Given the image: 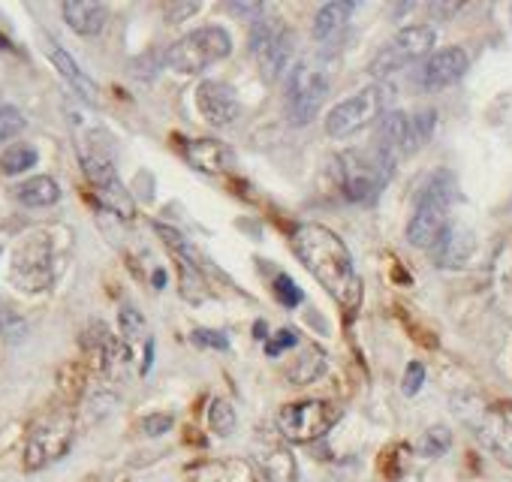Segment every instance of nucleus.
<instances>
[{"label":"nucleus","mask_w":512,"mask_h":482,"mask_svg":"<svg viewBox=\"0 0 512 482\" xmlns=\"http://www.w3.org/2000/svg\"><path fill=\"white\" fill-rule=\"evenodd\" d=\"M293 248L305 269L314 275L317 284L344 308L356 311L362 302V281L353 266V257L344 245V238H338L329 226L323 223H302L293 235Z\"/></svg>","instance_id":"1"},{"label":"nucleus","mask_w":512,"mask_h":482,"mask_svg":"<svg viewBox=\"0 0 512 482\" xmlns=\"http://www.w3.org/2000/svg\"><path fill=\"white\" fill-rule=\"evenodd\" d=\"M338 190L347 202H371L386 187L395 172V157L386 154L377 142L371 148H350L335 160Z\"/></svg>","instance_id":"2"},{"label":"nucleus","mask_w":512,"mask_h":482,"mask_svg":"<svg viewBox=\"0 0 512 482\" xmlns=\"http://www.w3.org/2000/svg\"><path fill=\"white\" fill-rule=\"evenodd\" d=\"M455 193V181L449 172H437L431 175V181L425 184L416 211L407 223V241L413 248H434L443 238V232L449 229V202Z\"/></svg>","instance_id":"3"},{"label":"nucleus","mask_w":512,"mask_h":482,"mask_svg":"<svg viewBox=\"0 0 512 482\" xmlns=\"http://www.w3.org/2000/svg\"><path fill=\"white\" fill-rule=\"evenodd\" d=\"M232 55V37L226 28L208 25L184 34L178 43L169 46L166 52V67L181 73V76H196Z\"/></svg>","instance_id":"4"},{"label":"nucleus","mask_w":512,"mask_h":482,"mask_svg":"<svg viewBox=\"0 0 512 482\" xmlns=\"http://www.w3.org/2000/svg\"><path fill=\"white\" fill-rule=\"evenodd\" d=\"M73 443V416L67 410H52L43 419L31 425L28 443H25V467L43 470L67 455Z\"/></svg>","instance_id":"5"},{"label":"nucleus","mask_w":512,"mask_h":482,"mask_svg":"<svg viewBox=\"0 0 512 482\" xmlns=\"http://www.w3.org/2000/svg\"><path fill=\"white\" fill-rule=\"evenodd\" d=\"M250 52L269 82L281 79L287 70L293 73V67H290L293 64V34L281 25V19L260 16L253 22Z\"/></svg>","instance_id":"6"},{"label":"nucleus","mask_w":512,"mask_h":482,"mask_svg":"<svg viewBox=\"0 0 512 482\" xmlns=\"http://www.w3.org/2000/svg\"><path fill=\"white\" fill-rule=\"evenodd\" d=\"M329 97V76L320 67L296 64L287 85V118L293 127H308Z\"/></svg>","instance_id":"7"},{"label":"nucleus","mask_w":512,"mask_h":482,"mask_svg":"<svg viewBox=\"0 0 512 482\" xmlns=\"http://www.w3.org/2000/svg\"><path fill=\"white\" fill-rule=\"evenodd\" d=\"M82 166H85V175H88V181H91L97 199H100L109 211H115L118 217L130 220V217L136 214V205H133L130 190H127L124 181L118 178L112 157H109L103 148L91 145V148H82Z\"/></svg>","instance_id":"8"},{"label":"nucleus","mask_w":512,"mask_h":482,"mask_svg":"<svg viewBox=\"0 0 512 482\" xmlns=\"http://www.w3.org/2000/svg\"><path fill=\"white\" fill-rule=\"evenodd\" d=\"M52 281H55L52 241L43 232L28 235L13 257V284L25 293H43L52 287Z\"/></svg>","instance_id":"9"},{"label":"nucleus","mask_w":512,"mask_h":482,"mask_svg":"<svg viewBox=\"0 0 512 482\" xmlns=\"http://www.w3.org/2000/svg\"><path fill=\"white\" fill-rule=\"evenodd\" d=\"M434 40H437V34H434V28H428V25H410V28L398 31V34L374 55V61H371V67H368L371 76H374V79H386V76L404 70L407 64L425 58V55L431 52Z\"/></svg>","instance_id":"10"},{"label":"nucleus","mask_w":512,"mask_h":482,"mask_svg":"<svg viewBox=\"0 0 512 482\" xmlns=\"http://www.w3.org/2000/svg\"><path fill=\"white\" fill-rule=\"evenodd\" d=\"M338 422V410L326 401H296L278 410V431L290 443H314Z\"/></svg>","instance_id":"11"},{"label":"nucleus","mask_w":512,"mask_h":482,"mask_svg":"<svg viewBox=\"0 0 512 482\" xmlns=\"http://www.w3.org/2000/svg\"><path fill=\"white\" fill-rule=\"evenodd\" d=\"M383 115V91L380 88H362L353 97L341 100L326 115V133L332 139H350L359 130L371 127Z\"/></svg>","instance_id":"12"},{"label":"nucleus","mask_w":512,"mask_h":482,"mask_svg":"<svg viewBox=\"0 0 512 482\" xmlns=\"http://www.w3.org/2000/svg\"><path fill=\"white\" fill-rule=\"evenodd\" d=\"M467 67H470V58H467L464 49H458V46L440 49V52L428 55V61L419 67V85L428 88V91L449 88L467 73Z\"/></svg>","instance_id":"13"},{"label":"nucleus","mask_w":512,"mask_h":482,"mask_svg":"<svg viewBox=\"0 0 512 482\" xmlns=\"http://www.w3.org/2000/svg\"><path fill=\"white\" fill-rule=\"evenodd\" d=\"M196 109L211 127H229L241 112L235 91L223 82H214V79H208L196 88Z\"/></svg>","instance_id":"14"},{"label":"nucleus","mask_w":512,"mask_h":482,"mask_svg":"<svg viewBox=\"0 0 512 482\" xmlns=\"http://www.w3.org/2000/svg\"><path fill=\"white\" fill-rule=\"evenodd\" d=\"M350 13L353 4H326L317 10L314 16V43L320 46L323 55H335L347 37V25H350Z\"/></svg>","instance_id":"15"},{"label":"nucleus","mask_w":512,"mask_h":482,"mask_svg":"<svg viewBox=\"0 0 512 482\" xmlns=\"http://www.w3.org/2000/svg\"><path fill=\"white\" fill-rule=\"evenodd\" d=\"M377 127H380L377 145H380L386 154H392L395 160H398L401 154L416 151V142H413V118H410L407 112H401V109L383 112L380 121H377Z\"/></svg>","instance_id":"16"},{"label":"nucleus","mask_w":512,"mask_h":482,"mask_svg":"<svg viewBox=\"0 0 512 482\" xmlns=\"http://www.w3.org/2000/svg\"><path fill=\"white\" fill-rule=\"evenodd\" d=\"M61 13L79 37H97L109 22V7L100 0H67Z\"/></svg>","instance_id":"17"},{"label":"nucleus","mask_w":512,"mask_h":482,"mask_svg":"<svg viewBox=\"0 0 512 482\" xmlns=\"http://www.w3.org/2000/svg\"><path fill=\"white\" fill-rule=\"evenodd\" d=\"M473 248H476V241H473L470 229L449 226L431 251H434V260H437L440 269H455V266H464L470 260Z\"/></svg>","instance_id":"18"},{"label":"nucleus","mask_w":512,"mask_h":482,"mask_svg":"<svg viewBox=\"0 0 512 482\" xmlns=\"http://www.w3.org/2000/svg\"><path fill=\"white\" fill-rule=\"evenodd\" d=\"M184 157H187V163L193 169L208 172V175L226 172L232 166V151L226 145H220L217 139H193V142H184Z\"/></svg>","instance_id":"19"},{"label":"nucleus","mask_w":512,"mask_h":482,"mask_svg":"<svg viewBox=\"0 0 512 482\" xmlns=\"http://www.w3.org/2000/svg\"><path fill=\"white\" fill-rule=\"evenodd\" d=\"M476 434L482 437V443L503 461L512 467V422L500 413H488L479 425Z\"/></svg>","instance_id":"20"},{"label":"nucleus","mask_w":512,"mask_h":482,"mask_svg":"<svg viewBox=\"0 0 512 482\" xmlns=\"http://www.w3.org/2000/svg\"><path fill=\"white\" fill-rule=\"evenodd\" d=\"M256 464L269 482H296V458L281 443H263V449L256 452Z\"/></svg>","instance_id":"21"},{"label":"nucleus","mask_w":512,"mask_h":482,"mask_svg":"<svg viewBox=\"0 0 512 482\" xmlns=\"http://www.w3.org/2000/svg\"><path fill=\"white\" fill-rule=\"evenodd\" d=\"M49 58H52V64L58 67V73H61V76L76 88V94H79V97H85L91 106H97V85H94V82L79 70V64H76L64 49H58L55 43H52V49H49Z\"/></svg>","instance_id":"22"},{"label":"nucleus","mask_w":512,"mask_h":482,"mask_svg":"<svg viewBox=\"0 0 512 482\" xmlns=\"http://www.w3.org/2000/svg\"><path fill=\"white\" fill-rule=\"evenodd\" d=\"M16 196H19V202L28 205V208H46V205H55V202L61 199V187H58L55 178L37 175V178L25 181V184L16 190Z\"/></svg>","instance_id":"23"},{"label":"nucleus","mask_w":512,"mask_h":482,"mask_svg":"<svg viewBox=\"0 0 512 482\" xmlns=\"http://www.w3.org/2000/svg\"><path fill=\"white\" fill-rule=\"evenodd\" d=\"M323 368H326V353H323L320 347L308 344L305 353L287 368V380L296 383V386H305V383L317 380V377L323 374Z\"/></svg>","instance_id":"24"},{"label":"nucleus","mask_w":512,"mask_h":482,"mask_svg":"<svg viewBox=\"0 0 512 482\" xmlns=\"http://www.w3.org/2000/svg\"><path fill=\"white\" fill-rule=\"evenodd\" d=\"M31 166H37V148L34 145H10L0 157V172L4 175H22L28 172Z\"/></svg>","instance_id":"25"},{"label":"nucleus","mask_w":512,"mask_h":482,"mask_svg":"<svg viewBox=\"0 0 512 482\" xmlns=\"http://www.w3.org/2000/svg\"><path fill=\"white\" fill-rule=\"evenodd\" d=\"M208 425L214 434L220 437H229L238 425V416H235V407L226 401V398H214L211 407H208Z\"/></svg>","instance_id":"26"},{"label":"nucleus","mask_w":512,"mask_h":482,"mask_svg":"<svg viewBox=\"0 0 512 482\" xmlns=\"http://www.w3.org/2000/svg\"><path fill=\"white\" fill-rule=\"evenodd\" d=\"M449 446H452V434H449V428H443V425L428 428V431L422 434V440H419V452H422V455H428V458L443 455Z\"/></svg>","instance_id":"27"},{"label":"nucleus","mask_w":512,"mask_h":482,"mask_svg":"<svg viewBox=\"0 0 512 482\" xmlns=\"http://www.w3.org/2000/svg\"><path fill=\"white\" fill-rule=\"evenodd\" d=\"M25 115L19 112V109H13V106H4L0 109V145L4 142H10V139H16L22 130H25Z\"/></svg>","instance_id":"28"},{"label":"nucleus","mask_w":512,"mask_h":482,"mask_svg":"<svg viewBox=\"0 0 512 482\" xmlns=\"http://www.w3.org/2000/svg\"><path fill=\"white\" fill-rule=\"evenodd\" d=\"M410 118H413V142H416V148H422V145L431 139V133H434L437 112H434V109H425V112H416V115H410Z\"/></svg>","instance_id":"29"},{"label":"nucleus","mask_w":512,"mask_h":482,"mask_svg":"<svg viewBox=\"0 0 512 482\" xmlns=\"http://www.w3.org/2000/svg\"><path fill=\"white\" fill-rule=\"evenodd\" d=\"M272 290H275V299H278L284 308H296V305L302 302V290L293 284V278H290V275H278Z\"/></svg>","instance_id":"30"},{"label":"nucleus","mask_w":512,"mask_h":482,"mask_svg":"<svg viewBox=\"0 0 512 482\" xmlns=\"http://www.w3.org/2000/svg\"><path fill=\"white\" fill-rule=\"evenodd\" d=\"M193 344L214 347V350H229V338L223 332H214V329H196L193 332Z\"/></svg>","instance_id":"31"},{"label":"nucleus","mask_w":512,"mask_h":482,"mask_svg":"<svg viewBox=\"0 0 512 482\" xmlns=\"http://www.w3.org/2000/svg\"><path fill=\"white\" fill-rule=\"evenodd\" d=\"M422 380H425V365L422 362H410L407 365V374H404V395H416L422 389Z\"/></svg>","instance_id":"32"},{"label":"nucleus","mask_w":512,"mask_h":482,"mask_svg":"<svg viewBox=\"0 0 512 482\" xmlns=\"http://www.w3.org/2000/svg\"><path fill=\"white\" fill-rule=\"evenodd\" d=\"M296 344H299V335H296L293 329H281L278 338H272V341L266 344V353H269V356H281L287 347H296Z\"/></svg>","instance_id":"33"},{"label":"nucleus","mask_w":512,"mask_h":482,"mask_svg":"<svg viewBox=\"0 0 512 482\" xmlns=\"http://www.w3.org/2000/svg\"><path fill=\"white\" fill-rule=\"evenodd\" d=\"M121 329H124V335H127V338L142 335L145 320L139 317V311H136V308H124V311H121Z\"/></svg>","instance_id":"34"},{"label":"nucleus","mask_w":512,"mask_h":482,"mask_svg":"<svg viewBox=\"0 0 512 482\" xmlns=\"http://www.w3.org/2000/svg\"><path fill=\"white\" fill-rule=\"evenodd\" d=\"M169 428H172V416H169V413H157V416H148V419L142 422V431L151 434V437L166 434Z\"/></svg>","instance_id":"35"},{"label":"nucleus","mask_w":512,"mask_h":482,"mask_svg":"<svg viewBox=\"0 0 512 482\" xmlns=\"http://www.w3.org/2000/svg\"><path fill=\"white\" fill-rule=\"evenodd\" d=\"M199 10H202V4H169V7H166V19H169V22H181V19L199 13Z\"/></svg>","instance_id":"36"},{"label":"nucleus","mask_w":512,"mask_h":482,"mask_svg":"<svg viewBox=\"0 0 512 482\" xmlns=\"http://www.w3.org/2000/svg\"><path fill=\"white\" fill-rule=\"evenodd\" d=\"M431 10H434V13H443V16H449V13H458V10H461V4H434Z\"/></svg>","instance_id":"37"}]
</instances>
